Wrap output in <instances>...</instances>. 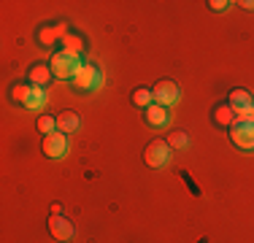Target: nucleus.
<instances>
[{
  "mask_svg": "<svg viewBox=\"0 0 254 243\" xmlns=\"http://www.w3.org/2000/svg\"><path fill=\"white\" fill-rule=\"evenodd\" d=\"M52 73L60 78V81H68V78H76L78 70L84 68L81 57H73V54H65V52H57L52 54V62H49Z\"/></svg>",
  "mask_w": 254,
  "mask_h": 243,
  "instance_id": "f257e3e1",
  "label": "nucleus"
},
{
  "mask_svg": "<svg viewBox=\"0 0 254 243\" xmlns=\"http://www.w3.org/2000/svg\"><path fill=\"white\" fill-rule=\"evenodd\" d=\"M171 154H173V149L168 146V141H152L143 149V162L149 168H162L171 162Z\"/></svg>",
  "mask_w": 254,
  "mask_h": 243,
  "instance_id": "f03ea898",
  "label": "nucleus"
},
{
  "mask_svg": "<svg viewBox=\"0 0 254 243\" xmlns=\"http://www.w3.org/2000/svg\"><path fill=\"white\" fill-rule=\"evenodd\" d=\"M230 141L238 146V149L252 151L254 149V122H235L230 127Z\"/></svg>",
  "mask_w": 254,
  "mask_h": 243,
  "instance_id": "7ed1b4c3",
  "label": "nucleus"
},
{
  "mask_svg": "<svg viewBox=\"0 0 254 243\" xmlns=\"http://www.w3.org/2000/svg\"><path fill=\"white\" fill-rule=\"evenodd\" d=\"M41 149H44V154L49 157V160H63V157L68 154V135L60 132V130L52 132V135H44Z\"/></svg>",
  "mask_w": 254,
  "mask_h": 243,
  "instance_id": "20e7f679",
  "label": "nucleus"
},
{
  "mask_svg": "<svg viewBox=\"0 0 254 243\" xmlns=\"http://www.w3.org/2000/svg\"><path fill=\"white\" fill-rule=\"evenodd\" d=\"M152 92H154V103H160V106H173V103L181 97L179 92V84L176 81H171V78H160V81L152 87Z\"/></svg>",
  "mask_w": 254,
  "mask_h": 243,
  "instance_id": "39448f33",
  "label": "nucleus"
},
{
  "mask_svg": "<svg viewBox=\"0 0 254 243\" xmlns=\"http://www.w3.org/2000/svg\"><path fill=\"white\" fill-rule=\"evenodd\" d=\"M73 84L78 89H98V87H103V73L95 68V65H84L81 70H78V76L73 78Z\"/></svg>",
  "mask_w": 254,
  "mask_h": 243,
  "instance_id": "423d86ee",
  "label": "nucleus"
},
{
  "mask_svg": "<svg viewBox=\"0 0 254 243\" xmlns=\"http://www.w3.org/2000/svg\"><path fill=\"white\" fill-rule=\"evenodd\" d=\"M49 233H52V238L54 241H70L73 238V222L70 219H65L63 214H57V216H49Z\"/></svg>",
  "mask_w": 254,
  "mask_h": 243,
  "instance_id": "0eeeda50",
  "label": "nucleus"
},
{
  "mask_svg": "<svg viewBox=\"0 0 254 243\" xmlns=\"http://www.w3.org/2000/svg\"><path fill=\"white\" fill-rule=\"evenodd\" d=\"M227 103L235 111V117H241V114H246V111H254V97H252V92H246V89H233Z\"/></svg>",
  "mask_w": 254,
  "mask_h": 243,
  "instance_id": "6e6552de",
  "label": "nucleus"
},
{
  "mask_svg": "<svg viewBox=\"0 0 254 243\" xmlns=\"http://www.w3.org/2000/svg\"><path fill=\"white\" fill-rule=\"evenodd\" d=\"M143 117H146V122H149L152 127H165L168 122H171V114H168V108L160 106V103H152V106L146 108V114H143Z\"/></svg>",
  "mask_w": 254,
  "mask_h": 243,
  "instance_id": "1a4fd4ad",
  "label": "nucleus"
},
{
  "mask_svg": "<svg viewBox=\"0 0 254 243\" xmlns=\"http://www.w3.org/2000/svg\"><path fill=\"white\" fill-rule=\"evenodd\" d=\"M78 124H81V119H78L76 111H63L57 117V130L65 132V135H70V132L78 130Z\"/></svg>",
  "mask_w": 254,
  "mask_h": 243,
  "instance_id": "9d476101",
  "label": "nucleus"
},
{
  "mask_svg": "<svg viewBox=\"0 0 254 243\" xmlns=\"http://www.w3.org/2000/svg\"><path fill=\"white\" fill-rule=\"evenodd\" d=\"M214 122L219 127H233L235 122H238V117H235V111L230 108V103H222V106L214 108Z\"/></svg>",
  "mask_w": 254,
  "mask_h": 243,
  "instance_id": "9b49d317",
  "label": "nucleus"
},
{
  "mask_svg": "<svg viewBox=\"0 0 254 243\" xmlns=\"http://www.w3.org/2000/svg\"><path fill=\"white\" fill-rule=\"evenodd\" d=\"M52 76L54 73H52V68H46V65H33V68H30V84H33V87H46Z\"/></svg>",
  "mask_w": 254,
  "mask_h": 243,
  "instance_id": "f8f14e48",
  "label": "nucleus"
},
{
  "mask_svg": "<svg viewBox=\"0 0 254 243\" xmlns=\"http://www.w3.org/2000/svg\"><path fill=\"white\" fill-rule=\"evenodd\" d=\"M46 100H49V97H46L44 87H33V89H30V95H27L25 108H30V111H44Z\"/></svg>",
  "mask_w": 254,
  "mask_h": 243,
  "instance_id": "ddd939ff",
  "label": "nucleus"
},
{
  "mask_svg": "<svg viewBox=\"0 0 254 243\" xmlns=\"http://www.w3.org/2000/svg\"><path fill=\"white\" fill-rule=\"evenodd\" d=\"M152 103H154V92L149 87H138L135 92H132V106H138V108H143V111H146Z\"/></svg>",
  "mask_w": 254,
  "mask_h": 243,
  "instance_id": "4468645a",
  "label": "nucleus"
},
{
  "mask_svg": "<svg viewBox=\"0 0 254 243\" xmlns=\"http://www.w3.org/2000/svg\"><path fill=\"white\" fill-rule=\"evenodd\" d=\"M81 49H84V41L81 38H76V35H65V38H63V52L65 54H73V57H78V54H81Z\"/></svg>",
  "mask_w": 254,
  "mask_h": 243,
  "instance_id": "2eb2a0df",
  "label": "nucleus"
},
{
  "mask_svg": "<svg viewBox=\"0 0 254 243\" xmlns=\"http://www.w3.org/2000/svg\"><path fill=\"white\" fill-rule=\"evenodd\" d=\"M168 146H171V149H187V146H190V135L181 132V130L171 132V135H168Z\"/></svg>",
  "mask_w": 254,
  "mask_h": 243,
  "instance_id": "dca6fc26",
  "label": "nucleus"
},
{
  "mask_svg": "<svg viewBox=\"0 0 254 243\" xmlns=\"http://www.w3.org/2000/svg\"><path fill=\"white\" fill-rule=\"evenodd\" d=\"M38 132L41 135H52V132H57V117H38Z\"/></svg>",
  "mask_w": 254,
  "mask_h": 243,
  "instance_id": "f3484780",
  "label": "nucleus"
},
{
  "mask_svg": "<svg viewBox=\"0 0 254 243\" xmlns=\"http://www.w3.org/2000/svg\"><path fill=\"white\" fill-rule=\"evenodd\" d=\"M30 89H33V84H14V87H11V97H14L16 103H22V106H25Z\"/></svg>",
  "mask_w": 254,
  "mask_h": 243,
  "instance_id": "a211bd4d",
  "label": "nucleus"
},
{
  "mask_svg": "<svg viewBox=\"0 0 254 243\" xmlns=\"http://www.w3.org/2000/svg\"><path fill=\"white\" fill-rule=\"evenodd\" d=\"M227 5H230L227 0H208V8H211V11H216V14H219V11H225Z\"/></svg>",
  "mask_w": 254,
  "mask_h": 243,
  "instance_id": "6ab92c4d",
  "label": "nucleus"
},
{
  "mask_svg": "<svg viewBox=\"0 0 254 243\" xmlns=\"http://www.w3.org/2000/svg\"><path fill=\"white\" fill-rule=\"evenodd\" d=\"M241 8H246V11H254V0H241Z\"/></svg>",
  "mask_w": 254,
  "mask_h": 243,
  "instance_id": "aec40b11",
  "label": "nucleus"
},
{
  "mask_svg": "<svg viewBox=\"0 0 254 243\" xmlns=\"http://www.w3.org/2000/svg\"><path fill=\"white\" fill-rule=\"evenodd\" d=\"M57 214H63V205L54 203V205H52V216H57Z\"/></svg>",
  "mask_w": 254,
  "mask_h": 243,
  "instance_id": "412c9836",
  "label": "nucleus"
}]
</instances>
